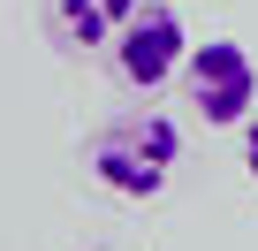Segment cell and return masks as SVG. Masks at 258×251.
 <instances>
[{
	"mask_svg": "<svg viewBox=\"0 0 258 251\" xmlns=\"http://www.w3.org/2000/svg\"><path fill=\"white\" fill-rule=\"evenodd\" d=\"M175 160H182V130L167 114L137 107V114H114L106 130L91 137V175L114 190V198H160L175 183Z\"/></svg>",
	"mask_w": 258,
	"mask_h": 251,
	"instance_id": "6da1fadb",
	"label": "cell"
},
{
	"mask_svg": "<svg viewBox=\"0 0 258 251\" xmlns=\"http://www.w3.org/2000/svg\"><path fill=\"white\" fill-rule=\"evenodd\" d=\"M106 61H114V76H121L129 91L152 99L167 76H182V61H190V31H182V16L167 8V0H145V8L114 31Z\"/></svg>",
	"mask_w": 258,
	"mask_h": 251,
	"instance_id": "7a4b0ae2",
	"label": "cell"
},
{
	"mask_svg": "<svg viewBox=\"0 0 258 251\" xmlns=\"http://www.w3.org/2000/svg\"><path fill=\"white\" fill-rule=\"evenodd\" d=\"M182 91H190V107L205 114V122H250V107H258V61L235 46V38H205V46H190V61H182Z\"/></svg>",
	"mask_w": 258,
	"mask_h": 251,
	"instance_id": "3957f363",
	"label": "cell"
},
{
	"mask_svg": "<svg viewBox=\"0 0 258 251\" xmlns=\"http://www.w3.org/2000/svg\"><path fill=\"white\" fill-rule=\"evenodd\" d=\"M137 8H145V0H46V38L61 54H106L114 31Z\"/></svg>",
	"mask_w": 258,
	"mask_h": 251,
	"instance_id": "277c9868",
	"label": "cell"
},
{
	"mask_svg": "<svg viewBox=\"0 0 258 251\" xmlns=\"http://www.w3.org/2000/svg\"><path fill=\"white\" fill-rule=\"evenodd\" d=\"M243 168H250V183H258V107H250V122H243Z\"/></svg>",
	"mask_w": 258,
	"mask_h": 251,
	"instance_id": "5b68a950",
	"label": "cell"
}]
</instances>
